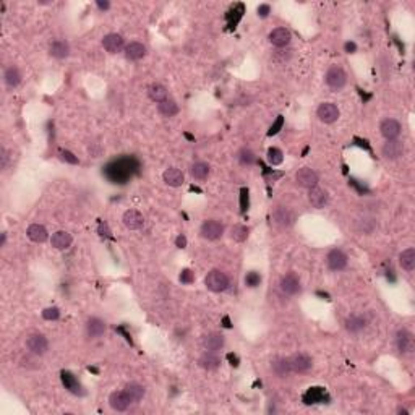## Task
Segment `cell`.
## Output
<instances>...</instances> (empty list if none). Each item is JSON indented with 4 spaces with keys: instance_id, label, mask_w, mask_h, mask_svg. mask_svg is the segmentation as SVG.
Here are the masks:
<instances>
[{
    "instance_id": "cell-24",
    "label": "cell",
    "mask_w": 415,
    "mask_h": 415,
    "mask_svg": "<svg viewBox=\"0 0 415 415\" xmlns=\"http://www.w3.org/2000/svg\"><path fill=\"white\" fill-rule=\"evenodd\" d=\"M71 242H73V238H71V235L65 230L55 232L52 238H50V243H52V246L57 250H67L71 245Z\"/></svg>"
},
{
    "instance_id": "cell-51",
    "label": "cell",
    "mask_w": 415,
    "mask_h": 415,
    "mask_svg": "<svg viewBox=\"0 0 415 415\" xmlns=\"http://www.w3.org/2000/svg\"><path fill=\"white\" fill-rule=\"evenodd\" d=\"M101 152H103V149H101L99 146H96V144H94V146H91V148H90V154H91L93 157H99V156H101Z\"/></svg>"
},
{
    "instance_id": "cell-37",
    "label": "cell",
    "mask_w": 415,
    "mask_h": 415,
    "mask_svg": "<svg viewBox=\"0 0 415 415\" xmlns=\"http://www.w3.org/2000/svg\"><path fill=\"white\" fill-rule=\"evenodd\" d=\"M190 174L196 180H205L209 176V165L206 162H195L190 167Z\"/></svg>"
},
{
    "instance_id": "cell-56",
    "label": "cell",
    "mask_w": 415,
    "mask_h": 415,
    "mask_svg": "<svg viewBox=\"0 0 415 415\" xmlns=\"http://www.w3.org/2000/svg\"><path fill=\"white\" fill-rule=\"evenodd\" d=\"M5 240H7V234L4 232V234H2V242H0V245H2V246L5 245Z\"/></svg>"
},
{
    "instance_id": "cell-29",
    "label": "cell",
    "mask_w": 415,
    "mask_h": 415,
    "mask_svg": "<svg viewBox=\"0 0 415 415\" xmlns=\"http://www.w3.org/2000/svg\"><path fill=\"white\" fill-rule=\"evenodd\" d=\"M125 55H127V59H130V60H140V59H143L144 55H146V47H144L141 42L133 41L125 47Z\"/></svg>"
},
{
    "instance_id": "cell-32",
    "label": "cell",
    "mask_w": 415,
    "mask_h": 415,
    "mask_svg": "<svg viewBox=\"0 0 415 415\" xmlns=\"http://www.w3.org/2000/svg\"><path fill=\"white\" fill-rule=\"evenodd\" d=\"M148 96L154 101V103H162V101L167 99V90L164 88L162 85L159 83H152L148 86Z\"/></svg>"
},
{
    "instance_id": "cell-17",
    "label": "cell",
    "mask_w": 415,
    "mask_h": 415,
    "mask_svg": "<svg viewBox=\"0 0 415 415\" xmlns=\"http://www.w3.org/2000/svg\"><path fill=\"white\" fill-rule=\"evenodd\" d=\"M290 39H292V34H290L289 30H286V28H276V30L271 31V34H269V41H271V44L276 46V47H286Z\"/></svg>"
},
{
    "instance_id": "cell-1",
    "label": "cell",
    "mask_w": 415,
    "mask_h": 415,
    "mask_svg": "<svg viewBox=\"0 0 415 415\" xmlns=\"http://www.w3.org/2000/svg\"><path fill=\"white\" fill-rule=\"evenodd\" d=\"M140 171V162L133 156H122L104 167V176L112 184H127Z\"/></svg>"
},
{
    "instance_id": "cell-33",
    "label": "cell",
    "mask_w": 415,
    "mask_h": 415,
    "mask_svg": "<svg viewBox=\"0 0 415 415\" xmlns=\"http://www.w3.org/2000/svg\"><path fill=\"white\" fill-rule=\"evenodd\" d=\"M271 370H273V373L276 376H279V378H286L290 371H292V368H290V363H289V359L274 360L273 365H271Z\"/></svg>"
},
{
    "instance_id": "cell-26",
    "label": "cell",
    "mask_w": 415,
    "mask_h": 415,
    "mask_svg": "<svg viewBox=\"0 0 415 415\" xmlns=\"http://www.w3.org/2000/svg\"><path fill=\"white\" fill-rule=\"evenodd\" d=\"M198 365L201 368H205V370H216V368H219V365H221V359L216 355V352L208 351L200 357Z\"/></svg>"
},
{
    "instance_id": "cell-39",
    "label": "cell",
    "mask_w": 415,
    "mask_h": 415,
    "mask_svg": "<svg viewBox=\"0 0 415 415\" xmlns=\"http://www.w3.org/2000/svg\"><path fill=\"white\" fill-rule=\"evenodd\" d=\"M238 161L242 165H252L257 161V156H255V152L248 148H243L242 151L238 152Z\"/></svg>"
},
{
    "instance_id": "cell-54",
    "label": "cell",
    "mask_w": 415,
    "mask_h": 415,
    "mask_svg": "<svg viewBox=\"0 0 415 415\" xmlns=\"http://www.w3.org/2000/svg\"><path fill=\"white\" fill-rule=\"evenodd\" d=\"M96 4H98V7H99L101 10H107L109 7H111V4H109V2H103V0H98Z\"/></svg>"
},
{
    "instance_id": "cell-49",
    "label": "cell",
    "mask_w": 415,
    "mask_h": 415,
    "mask_svg": "<svg viewBox=\"0 0 415 415\" xmlns=\"http://www.w3.org/2000/svg\"><path fill=\"white\" fill-rule=\"evenodd\" d=\"M98 232H99V235H103V237H111V230H109L107 224L103 222V221L99 222V229H98Z\"/></svg>"
},
{
    "instance_id": "cell-43",
    "label": "cell",
    "mask_w": 415,
    "mask_h": 415,
    "mask_svg": "<svg viewBox=\"0 0 415 415\" xmlns=\"http://www.w3.org/2000/svg\"><path fill=\"white\" fill-rule=\"evenodd\" d=\"M60 316V311L57 307H52V308H46L42 311V318L44 319H49V321H52V319H57Z\"/></svg>"
},
{
    "instance_id": "cell-11",
    "label": "cell",
    "mask_w": 415,
    "mask_h": 415,
    "mask_svg": "<svg viewBox=\"0 0 415 415\" xmlns=\"http://www.w3.org/2000/svg\"><path fill=\"white\" fill-rule=\"evenodd\" d=\"M201 237L206 240H217L224 234V225L217 221H206L201 225Z\"/></svg>"
},
{
    "instance_id": "cell-20",
    "label": "cell",
    "mask_w": 415,
    "mask_h": 415,
    "mask_svg": "<svg viewBox=\"0 0 415 415\" xmlns=\"http://www.w3.org/2000/svg\"><path fill=\"white\" fill-rule=\"evenodd\" d=\"M103 46L109 54H117L123 49V38L117 33H111L103 39Z\"/></svg>"
},
{
    "instance_id": "cell-44",
    "label": "cell",
    "mask_w": 415,
    "mask_h": 415,
    "mask_svg": "<svg viewBox=\"0 0 415 415\" xmlns=\"http://www.w3.org/2000/svg\"><path fill=\"white\" fill-rule=\"evenodd\" d=\"M284 125V117L282 115H279L278 119H276V122L271 125V128H269V132H268V136H273V135H278L279 133V130L282 128Z\"/></svg>"
},
{
    "instance_id": "cell-2",
    "label": "cell",
    "mask_w": 415,
    "mask_h": 415,
    "mask_svg": "<svg viewBox=\"0 0 415 415\" xmlns=\"http://www.w3.org/2000/svg\"><path fill=\"white\" fill-rule=\"evenodd\" d=\"M205 284L211 292H224L229 287V278L219 269H213V271L208 273Z\"/></svg>"
},
{
    "instance_id": "cell-50",
    "label": "cell",
    "mask_w": 415,
    "mask_h": 415,
    "mask_svg": "<svg viewBox=\"0 0 415 415\" xmlns=\"http://www.w3.org/2000/svg\"><path fill=\"white\" fill-rule=\"evenodd\" d=\"M269 12H271V9H269V5H266V4H263V5L258 7V15H260L261 18H266V17L269 15Z\"/></svg>"
},
{
    "instance_id": "cell-30",
    "label": "cell",
    "mask_w": 415,
    "mask_h": 415,
    "mask_svg": "<svg viewBox=\"0 0 415 415\" xmlns=\"http://www.w3.org/2000/svg\"><path fill=\"white\" fill-rule=\"evenodd\" d=\"M324 399H326V391L323 388H310L303 394L305 404H318V402H323Z\"/></svg>"
},
{
    "instance_id": "cell-28",
    "label": "cell",
    "mask_w": 415,
    "mask_h": 415,
    "mask_svg": "<svg viewBox=\"0 0 415 415\" xmlns=\"http://www.w3.org/2000/svg\"><path fill=\"white\" fill-rule=\"evenodd\" d=\"M162 179L167 185L171 187H180L184 184V174L182 171L176 169V167H169V169H165V172L162 174Z\"/></svg>"
},
{
    "instance_id": "cell-35",
    "label": "cell",
    "mask_w": 415,
    "mask_h": 415,
    "mask_svg": "<svg viewBox=\"0 0 415 415\" xmlns=\"http://www.w3.org/2000/svg\"><path fill=\"white\" fill-rule=\"evenodd\" d=\"M365 326H367V319L360 316V315H355V316H351V318H347V321H346V327H347V331L349 333H360L362 329H365Z\"/></svg>"
},
{
    "instance_id": "cell-13",
    "label": "cell",
    "mask_w": 415,
    "mask_h": 415,
    "mask_svg": "<svg viewBox=\"0 0 415 415\" xmlns=\"http://www.w3.org/2000/svg\"><path fill=\"white\" fill-rule=\"evenodd\" d=\"M383 156L389 161H396L404 154V144L399 140H388L383 146Z\"/></svg>"
},
{
    "instance_id": "cell-48",
    "label": "cell",
    "mask_w": 415,
    "mask_h": 415,
    "mask_svg": "<svg viewBox=\"0 0 415 415\" xmlns=\"http://www.w3.org/2000/svg\"><path fill=\"white\" fill-rule=\"evenodd\" d=\"M284 52H286V50H282V49H278V50H276V52H274V60H278L279 63H284V62H286L290 55H284Z\"/></svg>"
},
{
    "instance_id": "cell-7",
    "label": "cell",
    "mask_w": 415,
    "mask_h": 415,
    "mask_svg": "<svg viewBox=\"0 0 415 415\" xmlns=\"http://www.w3.org/2000/svg\"><path fill=\"white\" fill-rule=\"evenodd\" d=\"M316 115H318V119L324 123H334L339 119L341 112L334 103H323V104H319Z\"/></svg>"
},
{
    "instance_id": "cell-14",
    "label": "cell",
    "mask_w": 415,
    "mask_h": 415,
    "mask_svg": "<svg viewBox=\"0 0 415 415\" xmlns=\"http://www.w3.org/2000/svg\"><path fill=\"white\" fill-rule=\"evenodd\" d=\"M396 346L400 354H412L413 351V336L407 329H400L396 336Z\"/></svg>"
},
{
    "instance_id": "cell-47",
    "label": "cell",
    "mask_w": 415,
    "mask_h": 415,
    "mask_svg": "<svg viewBox=\"0 0 415 415\" xmlns=\"http://www.w3.org/2000/svg\"><path fill=\"white\" fill-rule=\"evenodd\" d=\"M180 281L184 284H192L193 282V273L190 271V269H184L182 274H180Z\"/></svg>"
},
{
    "instance_id": "cell-41",
    "label": "cell",
    "mask_w": 415,
    "mask_h": 415,
    "mask_svg": "<svg viewBox=\"0 0 415 415\" xmlns=\"http://www.w3.org/2000/svg\"><path fill=\"white\" fill-rule=\"evenodd\" d=\"M260 282H261V276L257 273V271H250V273H246V276H245V284L248 287H257V286H260Z\"/></svg>"
},
{
    "instance_id": "cell-18",
    "label": "cell",
    "mask_w": 415,
    "mask_h": 415,
    "mask_svg": "<svg viewBox=\"0 0 415 415\" xmlns=\"http://www.w3.org/2000/svg\"><path fill=\"white\" fill-rule=\"evenodd\" d=\"M60 380L65 386V389H68L71 394H76V396H83L85 391L81 388V384L75 378L73 373H70V371H62L60 373Z\"/></svg>"
},
{
    "instance_id": "cell-52",
    "label": "cell",
    "mask_w": 415,
    "mask_h": 415,
    "mask_svg": "<svg viewBox=\"0 0 415 415\" xmlns=\"http://www.w3.org/2000/svg\"><path fill=\"white\" fill-rule=\"evenodd\" d=\"M176 243H177L179 248H185V246H187V238H185V235H179L177 240H176Z\"/></svg>"
},
{
    "instance_id": "cell-40",
    "label": "cell",
    "mask_w": 415,
    "mask_h": 415,
    "mask_svg": "<svg viewBox=\"0 0 415 415\" xmlns=\"http://www.w3.org/2000/svg\"><path fill=\"white\" fill-rule=\"evenodd\" d=\"M268 161L271 165H279L282 164L284 157H282V151L278 149V148H271L268 151Z\"/></svg>"
},
{
    "instance_id": "cell-57",
    "label": "cell",
    "mask_w": 415,
    "mask_h": 415,
    "mask_svg": "<svg viewBox=\"0 0 415 415\" xmlns=\"http://www.w3.org/2000/svg\"><path fill=\"white\" fill-rule=\"evenodd\" d=\"M224 323H225V324H224L225 327H230V323H229V318H227V316L224 318Z\"/></svg>"
},
{
    "instance_id": "cell-8",
    "label": "cell",
    "mask_w": 415,
    "mask_h": 415,
    "mask_svg": "<svg viewBox=\"0 0 415 415\" xmlns=\"http://www.w3.org/2000/svg\"><path fill=\"white\" fill-rule=\"evenodd\" d=\"M130 404H133V402L125 391H115L109 396V405L117 412H125L130 407Z\"/></svg>"
},
{
    "instance_id": "cell-21",
    "label": "cell",
    "mask_w": 415,
    "mask_h": 415,
    "mask_svg": "<svg viewBox=\"0 0 415 415\" xmlns=\"http://www.w3.org/2000/svg\"><path fill=\"white\" fill-rule=\"evenodd\" d=\"M225 341H224V336L222 334H217V333H211L208 336L203 338V346H205L206 351H211V352H216V351H221L224 347Z\"/></svg>"
},
{
    "instance_id": "cell-27",
    "label": "cell",
    "mask_w": 415,
    "mask_h": 415,
    "mask_svg": "<svg viewBox=\"0 0 415 415\" xmlns=\"http://www.w3.org/2000/svg\"><path fill=\"white\" fill-rule=\"evenodd\" d=\"M50 55L55 57V59H65V57H68L70 55L68 42L63 39H55L52 44H50Z\"/></svg>"
},
{
    "instance_id": "cell-42",
    "label": "cell",
    "mask_w": 415,
    "mask_h": 415,
    "mask_svg": "<svg viewBox=\"0 0 415 415\" xmlns=\"http://www.w3.org/2000/svg\"><path fill=\"white\" fill-rule=\"evenodd\" d=\"M59 154H60V159H62V161H65V162H68V164H79V159L73 154V152H70L67 149H60Z\"/></svg>"
},
{
    "instance_id": "cell-9",
    "label": "cell",
    "mask_w": 415,
    "mask_h": 415,
    "mask_svg": "<svg viewBox=\"0 0 415 415\" xmlns=\"http://www.w3.org/2000/svg\"><path fill=\"white\" fill-rule=\"evenodd\" d=\"M279 287L282 290V294H286V295H295L300 292V281H298V278L294 274V273H289L286 274L284 278L281 279V284H279Z\"/></svg>"
},
{
    "instance_id": "cell-6",
    "label": "cell",
    "mask_w": 415,
    "mask_h": 415,
    "mask_svg": "<svg viewBox=\"0 0 415 415\" xmlns=\"http://www.w3.org/2000/svg\"><path fill=\"white\" fill-rule=\"evenodd\" d=\"M295 180L300 187L310 190V188L318 185V174L313 169H310V167H302V169H298V172L295 174Z\"/></svg>"
},
{
    "instance_id": "cell-15",
    "label": "cell",
    "mask_w": 415,
    "mask_h": 415,
    "mask_svg": "<svg viewBox=\"0 0 415 415\" xmlns=\"http://www.w3.org/2000/svg\"><path fill=\"white\" fill-rule=\"evenodd\" d=\"M289 363H290V368L295 373H305V371H308L311 368V359L308 355L305 354H295L289 359Z\"/></svg>"
},
{
    "instance_id": "cell-16",
    "label": "cell",
    "mask_w": 415,
    "mask_h": 415,
    "mask_svg": "<svg viewBox=\"0 0 415 415\" xmlns=\"http://www.w3.org/2000/svg\"><path fill=\"white\" fill-rule=\"evenodd\" d=\"M380 130L386 140H397V136L400 135V123L394 119H384L380 125Z\"/></svg>"
},
{
    "instance_id": "cell-25",
    "label": "cell",
    "mask_w": 415,
    "mask_h": 415,
    "mask_svg": "<svg viewBox=\"0 0 415 415\" xmlns=\"http://www.w3.org/2000/svg\"><path fill=\"white\" fill-rule=\"evenodd\" d=\"M86 333L91 339H98L106 333V323L99 318H91L86 324Z\"/></svg>"
},
{
    "instance_id": "cell-53",
    "label": "cell",
    "mask_w": 415,
    "mask_h": 415,
    "mask_svg": "<svg viewBox=\"0 0 415 415\" xmlns=\"http://www.w3.org/2000/svg\"><path fill=\"white\" fill-rule=\"evenodd\" d=\"M346 50H347L349 54H354L355 50H357V46L354 44V42H347V44H346Z\"/></svg>"
},
{
    "instance_id": "cell-5",
    "label": "cell",
    "mask_w": 415,
    "mask_h": 415,
    "mask_svg": "<svg viewBox=\"0 0 415 415\" xmlns=\"http://www.w3.org/2000/svg\"><path fill=\"white\" fill-rule=\"evenodd\" d=\"M273 222L278 225L279 229H289L290 225H294V222H295L294 211H290L289 208L279 206L273 213Z\"/></svg>"
},
{
    "instance_id": "cell-10",
    "label": "cell",
    "mask_w": 415,
    "mask_h": 415,
    "mask_svg": "<svg viewBox=\"0 0 415 415\" xmlns=\"http://www.w3.org/2000/svg\"><path fill=\"white\" fill-rule=\"evenodd\" d=\"M308 201H310V205L313 208L321 209L327 205V203H329V195H327V192L323 190V188L313 187L308 190Z\"/></svg>"
},
{
    "instance_id": "cell-23",
    "label": "cell",
    "mask_w": 415,
    "mask_h": 415,
    "mask_svg": "<svg viewBox=\"0 0 415 415\" xmlns=\"http://www.w3.org/2000/svg\"><path fill=\"white\" fill-rule=\"evenodd\" d=\"M26 234H28V237H30V240H33V242H36V243H44L47 240V237H49L47 229L41 224H31L30 227H28Z\"/></svg>"
},
{
    "instance_id": "cell-12",
    "label": "cell",
    "mask_w": 415,
    "mask_h": 415,
    "mask_svg": "<svg viewBox=\"0 0 415 415\" xmlns=\"http://www.w3.org/2000/svg\"><path fill=\"white\" fill-rule=\"evenodd\" d=\"M347 255L342 252V250H331L329 255H327V268L331 269V271H342L346 266H347Z\"/></svg>"
},
{
    "instance_id": "cell-38",
    "label": "cell",
    "mask_w": 415,
    "mask_h": 415,
    "mask_svg": "<svg viewBox=\"0 0 415 415\" xmlns=\"http://www.w3.org/2000/svg\"><path fill=\"white\" fill-rule=\"evenodd\" d=\"M248 227L246 225H242V224H237L232 227V238L235 240V242H245L246 237H248Z\"/></svg>"
},
{
    "instance_id": "cell-4",
    "label": "cell",
    "mask_w": 415,
    "mask_h": 415,
    "mask_svg": "<svg viewBox=\"0 0 415 415\" xmlns=\"http://www.w3.org/2000/svg\"><path fill=\"white\" fill-rule=\"evenodd\" d=\"M26 347L33 355H44L49 351V341L42 334H31L26 339Z\"/></svg>"
},
{
    "instance_id": "cell-19",
    "label": "cell",
    "mask_w": 415,
    "mask_h": 415,
    "mask_svg": "<svg viewBox=\"0 0 415 415\" xmlns=\"http://www.w3.org/2000/svg\"><path fill=\"white\" fill-rule=\"evenodd\" d=\"M143 224H144V219L138 211H135V209L125 211V214H123V225H125L127 229L138 230L143 227Z\"/></svg>"
},
{
    "instance_id": "cell-55",
    "label": "cell",
    "mask_w": 415,
    "mask_h": 415,
    "mask_svg": "<svg viewBox=\"0 0 415 415\" xmlns=\"http://www.w3.org/2000/svg\"><path fill=\"white\" fill-rule=\"evenodd\" d=\"M227 359H229V360L232 362L230 365H234V367H237V365H238V360H237V357H235V355L229 354V355H227Z\"/></svg>"
},
{
    "instance_id": "cell-36",
    "label": "cell",
    "mask_w": 415,
    "mask_h": 415,
    "mask_svg": "<svg viewBox=\"0 0 415 415\" xmlns=\"http://www.w3.org/2000/svg\"><path fill=\"white\" fill-rule=\"evenodd\" d=\"M399 261H400V266H402L405 271H413V268H415V250L413 248L404 250L402 253H400Z\"/></svg>"
},
{
    "instance_id": "cell-22",
    "label": "cell",
    "mask_w": 415,
    "mask_h": 415,
    "mask_svg": "<svg viewBox=\"0 0 415 415\" xmlns=\"http://www.w3.org/2000/svg\"><path fill=\"white\" fill-rule=\"evenodd\" d=\"M21 78H23V75H21V71L18 67H15V65H12V67H9L5 70V73H4V81L7 85V88H17V86H20L21 83Z\"/></svg>"
},
{
    "instance_id": "cell-45",
    "label": "cell",
    "mask_w": 415,
    "mask_h": 415,
    "mask_svg": "<svg viewBox=\"0 0 415 415\" xmlns=\"http://www.w3.org/2000/svg\"><path fill=\"white\" fill-rule=\"evenodd\" d=\"M9 161H10V154H9V151H7L5 146H2V149H0V169L5 171L7 167H9Z\"/></svg>"
},
{
    "instance_id": "cell-3",
    "label": "cell",
    "mask_w": 415,
    "mask_h": 415,
    "mask_svg": "<svg viewBox=\"0 0 415 415\" xmlns=\"http://www.w3.org/2000/svg\"><path fill=\"white\" fill-rule=\"evenodd\" d=\"M324 78H326V85L329 86L333 91H341L347 83L346 71L342 70L341 67H338V65H334V67H331L329 70H327Z\"/></svg>"
},
{
    "instance_id": "cell-34",
    "label": "cell",
    "mask_w": 415,
    "mask_h": 415,
    "mask_svg": "<svg viewBox=\"0 0 415 415\" xmlns=\"http://www.w3.org/2000/svg\"><path fill=\"white\" fill-rule=\"evenodd\" d=\"M128 394V397L132 399V402L136 404V402H140V400L144 397V388L141 384H138V383H128L125 386V389H123Z\"/></svg>"
},
{
    "instance_id": "cell-31",
    "label": "cell",
    "mask_w": 415,
    "mask_h": 415,
    "mask_svg": "<svg viewBox=\"0 0 415 415\" xmlns=\"http://www.w3.org/2000/svg\"><path fill=\"white\" fill-rule=\"evenodd\" d=\"M157 112L162 115V117H174V115H177L179 112V106L176 101H172V99H165L162 101V103H159L157 104Z\"/></svg>"
},
{
    "instance_id": "cell-46",
    "label": "cell",
    "mask_w": 415,
    "mask_h": 415,
    "mask_svg": "<svg viewBox=\"0 0 415 415\" xmlns=\"http://www.w3.org/2000/svg\"><path fill=\"white\" fill-rule=\"evenodd\" d=\"M240 206H242V213L248 209V190L246 188L240 190Z\"/></svg>"
}]
</instances>
